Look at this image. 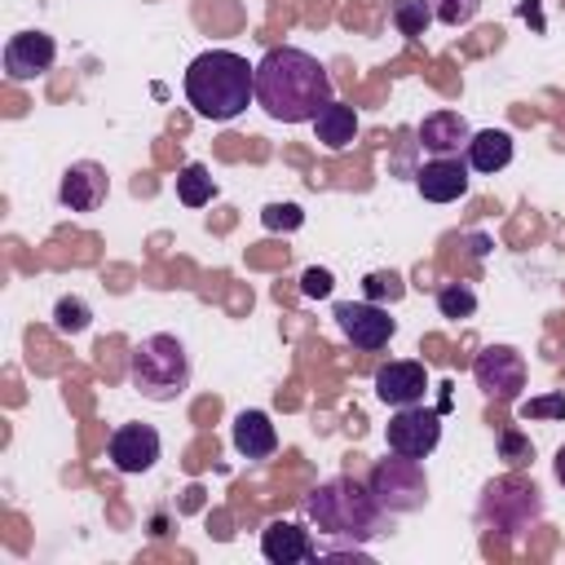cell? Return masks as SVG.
Listing matches in <instances>:
<instances>
[{
    "label": "cell",
    "instance_id": "obj_1",
    "mask_svg": "<svg viewBox=\"0 0 565 565\" xmlns=\"http://www.w3.org/2000/svg\"><path fill=\"white\" fill-rule=\"evenodd\" d=\"M331 97L335 88L327 66L296 44L265 49V57L256 62V106L278 124H313V115Z\"/></svg>",
    "mask_w": 565,
    "mask_h": 565
},
{
    "label": "cell",
    "instance_id": "obj_2",
    "mask_svg": "<svg viewBox=\"0 0 565 565\" xmlns=\"http://www.w3.org/2000/svg\"><path fill=\"white\" fill-rule=\"evenodd\" d=\"M309 521L318 525V534L327 539V552H358L362 543L380 539L393 530V512L371 494L366 481L358 477H327L309 490L305 499Z\"/></svg>",
    "mask_w": 565,
    "mask_h": 565
},
{
    "label": "cell",
    "instance_id": "obj_3",
    "mask_svg": "<svg viewBox=\"0 0 565 565\" xmlns=\"http://www.w3.org/2000/svg\"><path fill=\"white\" fill-rule=\"evenodd\" d=\"M185 102L194 106V115L225 124L243 115L247 102H256V66H247V57L230 49H207L185 66Z\"/></svg>",
    "mask_w": 565,
    "mask_h": 565
},
{
    "label": "cell",
    "instance_id": "obj_4",
    "mask_svg": "<svg viewBox=\"0 0 565 565\" xmlns=\"http://www.w3.org/2000/svg\"><path fill=\"white\" fill-rule=\"evenodd\" d=\"M128 380L146 402H177L190 388V353L177 335L154 331L132 344L128 353Z\"/></svg>",
    "mask_w": 565,
    "mask_h": 565
},
{
    "label": "cell",
    "instance_id": "obj_5",
    "mask_svg": "<svg viewBox=\"0 0 565 565\" xmlns=\"http://www.w3.org/2000/svg\"><path fill=\"white\" fill-rule=\"evenodd\" d=\"M543 516V494L534 481L508 472L499 481H486L481 486V499H477V521L490 530V534H503V539H521L525 530H534Z\"/></svg>",
    "mask_w": 565,
    "mask_h": 565
},
{
    "label": "cell",
    "instance_id": "obj_6",
    "mask_svg": "<svg viewBox=\"0 0 565 565\" xmlns=\"http://www.w3.org/2000/svg\"><path fill=\"white\" fill-rule=\"evenodd\" d=\"M371 494L393 512V516H406V512H419L428 503V477H424V463L411 459V455H388L371 468L366 477Z\"/></svg>",
    "mask_w": 565,
    "mask_h": 565
},
{
    "label": "cell",
    "instance_id": "obj_7",
    "mask_svg": "<svg viewBox=\"0 0 565 565\" xmlns=\"http://www.w3.org/2000/svg\"><path fill=\"white\" fill-rule=\"evenodd\" d=\"M472 380L490 402H516L525 388V358L512 344H486L472 358Z\"/></svg>",
    "mask_w": 565,
    "mask_h": 565
},
{
    "label": "cell",
    "instance_id": "obj_8",
    "mask_svg": "<svg viewBox=\"0 0 565 565\" xmlns=\"http://www.w3.org/2000/svg\"><path fill=\"white\" fill-rule=\"evenodd\" d=\"M384 441L397 455L428 459L437 450V441H441V415L437 411H424L419 402L415 406H397V415L384 424Z\"/></svg>",
    "mask_w": 565,
    "mask_h": 565
},
{
    "label": "cell",
    "instance_id": "obj_9",
    "mask_svg": "<svg viewBox=\"0 0 565 565\" xmlns=\"http://www.w3.org/2000/svg\"><path fill=\"white\" fill-rule=\"evenodd\" d=\"M335 327L344 331V340L353 349H366V353L384 349L393 340V331H397V322L388 318V309H380L375 300H340L335 305Z\"/></svg>",
    "mask_w": 565,
    "mask_h": 565
},
{
    "label": "cell",
    "instance_id": "obj_10",
    "mask_svg": "<svg viewBox=\"0 0 565 565\" xmlns=\"http://www.w3.org/2000/svg\"><path fill=\"white\" fill-rule=\"evenodd\" d=\"M57 62V40L49 31H18L4 44V75L13 84H31L40 75H49Z\"/></svg>",
    "mask_w": 565,
    "mask_h": 565
},
{
    "label": "cell",
    "instance_id": "obj_11",
    "mask_svg": "<svg viewBox=\"0 0 565 565\" xmlns=\"http://www.w3.org/2000/svg\"><path fill=\"white\" fill-rule=\"evenodd\" d=\"M159 450H163V441H159V433H154L150 424H119V428L110 433V446H106L110 463H115L124 477L150 472V468L159 463Z\"/></svg>",
    "mask_w": 565,
    "mask_h": 565
},
{
    "label": "cell",
    "instance_id": "obj_12",
    "mask_svg": "<svg viewBox=\"0 0 565 565\" xmlns=\"http://www.w3.org/2000/svg\"><path fill=\"white\" fill-rule=\"evenodd\" d=\"M468 185H472L468 159H459V154H433V159L415 172V190H419L428 203H455V199L468 194Z\"/></svg>",
    "mask_w": 565,
    "mask_h": 565
},
{
    "label": "cell",
    "instance_id": "obj_13",
    "mask_svg": "<svg viewBox=\"0 0 565 565\" xmlns=\"http://www.w3.org/2000/svg\"><path fill=\"white\" fill-rule=\"evenodd\" d=\"M106 194H110V181H106V168L102 163H93V159H79V163H71L66 172H62V185H57V199H62V207L66 212H97L102 203H106Z\"/></svg>",
    "mask_w": 565,
    "mask_h": 565
},
{
    "label": "cell",
    "instance_id": "obj_14",
    "mask_svg": "<svg viewBox=\"0 0 565 565\" xmlns=\"http://www.w3.org/2000/svg\"><path fill=\"white\" fill-rule=\"evenodd\" d=\"M424 388H428V371L424 362H411V358H397V362H384L375 371V397L384 406H415L424 402Z\"/></svg>",
    "mask_w": 565,
    "mask_h": 565
},
{
    "label": "cell",
    "instance_id": "obj_15",
    "mask_svg": "<svg viewBox=\"0 0 565 565\" xmlns=\"http://www.w3.org/2000/svg\"><path fill=\"white\" fill-rule=\"evenodd\" d=\"M260 556L269 565H296V561H313L318 556V543L296 521H269L260 530Z\"/></svg>",
    "mask_w": 565,
    "mask_h": 565
},
{
    "label": "cell",
    "instance_id": "obj_16",
    "mask_svg": "<svg viewBox=\"0 0 565 565\" xmlns=\"http://www.w3.org/2000/svg\"><path fill=\"white\" fill-rule=\"evenodd\" d=\"M415 132H419V146L428 154H459L472 141V128H468V119L459 110H433V115L419 119Z\"/></svg>",
    "mask_w": 565,
    "mask_h": 565
},
{
    "label": "cell",
    "instance_id": "obj_17",
    "mask_svg": "<svg viewBox=\"0 0 565 565\" xmlns=\"http://www.w3.org/2000/svg\"><path fill=\"white\" fill-rule=\"evenodd\" d=\"M230 441H234V450L243 459H269L278 450V433H274L265 411H238L234 428H230Z\"/></svg>",
    "mask_w": 565,
    "mask_h": 565
},
{
    "label": "cell",
    "instance_id": "obj_18",
    "mask_svg": "<svg viewBox=\"0 0 565 565\" xmlns=\"http://www.w3.org/2000/svg\"><path fill=\"white\" fill-rule=\"evenodd\" d=\"M512 163V132L508 128H481L468 141V168L481 177H494Z\"/></svg>",
    "mask_w": 565,
    "mask_h": 565
},
{
    "label": "cell",
    "instance_id": "obj_19",
    "mask_svg": "<svg viewBox=\"0 0 565 565\" xmlns=\"http://www.w3.org/2000/svg\"><path fill=\"white\" fill-rule=\"evenodd\" d=\"M313 132H318V141H322L327 150H344V146H353V137H358V110L331 97V102L313 115Z\"/></svg>",
    "mask_w": 565,
    "mask_h": 565
},
{
    "label": "cell",
    "instance_id": "obj_20",
    "mask_svg": "<svg viewBox=\"0 0 565 565\" xmlns=\"http://www.w3.org/2000/svg\"><path fill=\"white\" fill-rule=\"evenodd\" d=\"M177 199H181L185 207H203V203H212V199H216V181H212V172H207L203 163H185V168L177 172Z\"/></svg>",
    "mask_w": 565,
    "mask_h": 565
},
{
    "label": "cell",
    "instance_id": "obj_21",
    "mask_svg": "<svg viewBox=\"0 0 565 565\" xmlns=\"http://www.w3.org/2000/svg\"><path fill=\"white\" fill-rule=\"evenodd\" d=\"M388 18H393V26L402 31V35H411V40H419L428 26H433V0H393V9H388Z\"/></svg>",
    "mask_w": 565,
    "mask_h": 565
},
{
    "label": "cell",
    "instance_id": "obj_22",
    "mask_svg": "<svg viewBox=\"0 0 565 565\" xmlns=\"http://www.w3.org/2000/svg\"><path fill=\"white\" fill-rule=\"evenodd\" d=\"M437 313L441 318H472L477 313V291L468 287V282H446L441 291H437Z\"/></svg>",
    "mask_w": 565,
    "mask_h": 565
},
{
    "label": "cell",
    "instance_id": "obj_23",
    "mask_svg": "<svg viewBox=\"0 0 565 565\" xmlns=\"http://www.w3.org/2000/svg\"><path fill=\"white\" fill-rule=\"evenodd\" d=\"M88 322H93L88 300H79V296H62V300L53 305V327H57L62 335H79Z\"/></svg>",
    "mask_w": 565,
    "mask_h": 565
},
{
    "label": "cell",
    "instance_id": "obj_24",
    "mask_svg": "<svg viewBox=\"0 0 565 565\" xmlns=\"http://www.w3.org/2000/svg\"><path fill=\"white\" fill-rule=\"evenodd\" d=\"M499 459H503L508 468H525V463L534 459V441H530L525 433H516V428H503V433H499Z\"/></svg>",
    "mask_w": 565,
    "mask_h": 565
},
{
    "label": "cell",
    "instance_id": "obj_25",
    "mask_svg": "<svg viewBox=\"0 0 565 565\" xmlns=\"http://www.w3.org/2000/svg\"><path fill=\"white\" fill-rule=\"evenodd\" d=\"M260 225L265 230H282V234H291V230H300L305 225V212H300V203H269L265 212H260Z\"/></svg>",
    "mask_w": 565,
    "mask_h": 565
},
{
    "label": "cell",
    "instance_id": "obj_26",
    "mask_svg": "<svg viewBox=\"0 0 565 565\" xmlns=\"http://www.w3.org/2000/svg\"><path fill=\"white\" fill-rule=\"evenodd\" d=\"M433 13L441 26H468L481 13V0H433Z\"/></svg>",
    "mask_w": 565,
    "mask_h": 565
},
{
    "label": "cell",
    "instance_id": "obj_27",
    "mask_svg": "<svg viewBox=\"0 0 565 565\" xmlns=\"http://www.w3.org/2000/svg\"><path fill=\"white\" fill-rule=\"evenodd\" d=\"M521 419H565V393H543V397H530L516 406Z\"/></svg>",
    "mask_w": 565,
    "mask_h": 565
},
{
    "label": "cell",
    "instance_id": "obj_28",
    "mask_svg": "<svg viewBox=\"0 0 565 565\" xmlns=\"http://www.w3.org/2000/svg\"><path fill=\"white\" fill-rule=\"evenodd\" d=\"M331 287H335L331 269H318V265H309V269L300 274V296H309V300H322V296H331Z\"/></svg>",
    "mask_w": 565,
    "mask_h": 565
},
{
    "label": "cell",
    "instance_id": "obj_29",
    "mask_svg": "<svg viewBox=\"0 0 565 565\" xmlns=\"http://www.w3.org/2000/svg\"><path fill=\"white\" fill-rule=\"evenodd\" d=\"M380 296H388V300H397L402 296V278L388 269H375V274H366V300H380Z\"/></svg>",
    "mask_w": 565,
    "mask_h": 565
},
{
    "label": "cell",
    "instance_id": "obj_30",
    "mask_svg": "<svg viewBox=\"0 0 565 565\" xmlns=\"http://www.w3.org/2000/svg\"><path fill=\"white\" fill-rule=\"evenodd\" d=\"M552 468H556V481H561V486H565V446H561V450H556V459H552Z\"/></svg>",
    "mask_w": 565,
    "mask_h": 565
}]
</instances>
